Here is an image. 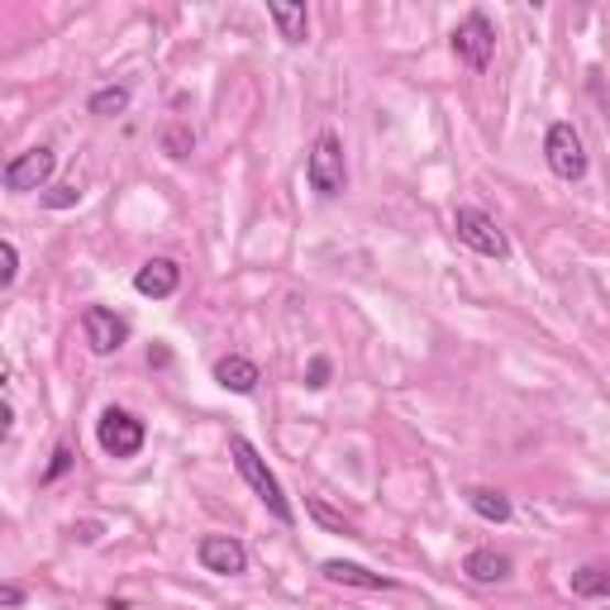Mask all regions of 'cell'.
<instances>
[{
	"mask_svg": "<svg viewBox=\"0 0 610 610\" xmlns=\"http://www.w3.org/2000/svg\"><path fill=\"white\" fill-rule=\"evenodd\" d=\"M215 382H220L225 391H235V396H253L258 382H263V372H258V362H253V358L229 353V358L215 362Z\"/></svg>",
	"mask_w": 610,
	"mask_h": 610,
	"instance_id": "cell-11",
	"label": "cell"
},
{
	"mask_svg": "<svg viewBox=\"0 0 610 610\" xmlns=\"http://www.w3.org/2000/svg\"><path fill=\"white\" fill-rule=\"evenodd\" d=\"M462 573H468L472 582L491 587V582H505V577H511V558L497 554V548H472V554L462 558Z\"/></svg>",
	"mask_w": 610,
	"mask_h": 610,
	"instance_id": "cell-14",
	"label": "cell"
},
{
	"mask_svg": "<svg viewBox=\"0 0 610 610\" xmlns=\"http://www.w3.org/2000/svg\"><path fill=\"white\" fill-rule=\"evenodd\" d=\"M573 591L587 601H601L610 597V568H601V563H591V568H577L573 573Z\"/></svg>",
	"mask_w": 610,
	"mask_h": 610,
	"instance_id": "cell-16",
	"label": "cell"
},
{
	"mask_svg": "<svg viewBox=\"0 0 610 610\" xmlns=\"http://www.w3.org/2000/svg\"><path fill=\"white\" fill-rule=\"evenodd\" d=\"M0 258H6V268H0V286H14V277H20V249H14V239L0 243Z\"/></svg>",
	"mask_w": 610,
	"mask_h": 610,
	"instance_id": "cell-20",
	"label": "cell"
},
{
	"mask_svg": "<svg viewBox=\"0 0 610 610\" xmlns=\"http://www.w3.org/2000/svg\"><path fill=\"white\" fill-rule=\"evenodd\" d=\"M177 286H182V268L172 263V258H153V263H143L134 272V292L139 296L167 301V296H177Z\"/></svg>",
	"mask_w": 610,
	"mask_h": 610,
	"instance_id": "cell-10",
	"label": "cell"
},
{
	"mask_svg": "<svg viewBox=\"0 0 610 610\" xmlns=\"http://www.w3.org/2000/svg\"><path fill=\"white\" fill-rule=\"evenodd\" d=\"M319 573H325L329 582H339V587H362V591H386V587H396L391 577L368 573V568H358V563H344V558H329Z\"/></svg>",
	"mask_w": 610,
	"mask_h": 610,
	"instance_id": "cell-13",
	"label": "cell"
},
{
	"mask_svg": "<svg viewBox=\"0 0 610 610\" xmlns=\"http://www.w3.org/2000/svg\"><path fill=\"white\" fill-rule=\"evenodd\" d=\"M305 182H311V192L325 196V200L344 196V186H348V163H344V143H339V134H329V129H325V134L315 139L311 157H305Z\"/></svg>",
	"mask_w": 610,
	"mask_h": 610,
	"instance_id": "cell-2",
	"label": "cell"
},
{
	"mask_svg": "<svg viewBox=\"0 0 610 610\" xmlns=\"http://www.w3.org/2000/svg\"><path fill=\"white\" fill-rule=\"evenodd\" d=\"M53 172H57V153H53V149H29V153H14L10 163H6V192H10V196L43 192Z\"/></svg>",
	"mask_w": 610,
	"mask_h": 610,
	"instance_id": "cell-6",
	"label": "cell"
},
{
	"mask_svg": "<svg viewBox=\"0 0 610 610\" xmlns=\"http://www.w3.org/2000/svg\"><path fill=\"white\" fill-rule=\"evenodd\" d=\"M468 505H472V515L487 520V525H505V520H511V501H505V491H497V487H472Z\"/></svg>",
	"mask_w": 610,
	"mask_h": 610,
	"instance_id": "cell-15",
	"label": "cell"
},
{
	"mask_svg": "<svg viewBox=\"0 0 610 610\" xmlns=\"http://www.w3.org/2000/svg\"><path fill=\"white\" fill-rule=\"evenodd\" d=\"M192 134H186V129H167V153L172 157H186V153H192Z\"/></svg>",
	"mask_w": 610,
	"mask_h": 610,
	"instance_id": "cell-23",
	"label": "cell"
},
{
	"mask_svg": "<svg viewBox=\"0 0 610 610\" xmlns=\"http://www.w3.org/2000/svg\"><path fill=\"white\" fill-rule=\"evenodd\" d=\"M348 610H358V606H348Z\"/></svg>",
	"mask_w": 610,
	"mask_h": 610,
	"instance_id": "cell-25",
	"label": "cell"
},
{
	"mask_svg": "<svg viewBox=\"0 0 610 610\" xmlns=\"http://www.w3.org/2000/svg\"><path fill=\"white\" fill-rule=\"evenodd\" d=\"M544 157H548V172H554V177H563V182H582V177H587L582 134H577L568 120L548 124V134H544Z\"/></svg>",
	"mask_w": 610,
	"mask_h": 610,
	"instance_id": "cell-4",
	"label": "cell"
},
{
	"mask_svg": "<svg viewBox=\"0 0 610 610\" xmlns=\"http://www.w3.org/2000/svg\"><path fill=\"white\" fill-rule=\"evenodd\" d=\"M454 53H458V63H468L472 72L491 67V57H497V29H491V20L482 10H472V14H462V20H458Z\"/></svg>",
	"mask_w": 610,
	"mask_h": 610,
	"instance_id": "cell-5",
	"label": "cell"
},
{
	"mask_svg": "<svg viewBox=\"0 0 610 610\" xmlns=\"http://www.w3.org/2000/svg\"><path fill=\"white\" fill-rule=\"evenodd\" d=\"M196 558H200V568L215 573V577L249 573V548H243L235 534H206V540L196 544Z\"/></svg>",
	"mask_w": 610,
	"mask_h": 610,
	"instance_id": "cell-8",
	"label": "cell"
},
{
	"mask_svg": "<svg viewBox=\"0 0 610 610\" xmlns=\"http://www.w3.org/2000/svg\"><path fill=\"white\" fill-rule=\"evenodd\" d=\"M454 235H458V243H468V249L482 253V258H497V263H505V258H511V239H505V229L491 220L487 210L458 206L454 210Z\"/></svg>",
	"mask_w": 610,
	"mask_h": 610,
	"instance_id": "cell-3",
	"label": "cell"
},
{
	"mask_svg": "<svg viewBox=\"0 0 610 610\" xmlns=\"http://www.w3.org/2000/svg\"><path fill=\"white\" fill-rule=\"evenodd\" d=\"M0 606H6V610H14V606H24V587H14V582H6V587H0Z\"/></svg>",
	"mask_w": 610,
	"mask_h": 610,
	"instance_id": "cell-24",
	"label": "cell"
},
{
	"mask_svg": "<svg viewBox=\"0 0 610 610\" xmlns=\"http://www.w3.org/2000/svg\"><path fill=\"white\" fill-rule=\"evenodd\" d=\"M96 439H100V448H106L110 458H134L143 448V439H149V429H143L139 415L115 411V405H110V411L100 415V425H96Z\"/></svg>",
	"mask_w": 610,
	"mask_h": 610,
	"instance_id": "cell-7",
	"label": "cell"
},
{
	"mask_svg": "<svg viewBox=\"0 0 610 610\" xmlns=\"http://www.w3.org/2000/svg\"><path fill=\"white\" fill-rule=\"evenodd\" d=\"M268 20L277 24L286 48H301V43L311 39V14H305V6H292V0H268Z\"/></svg>",
	"mask_w": 610,
	"mask_h": 610,
	"instance_id": "cell-12",
	"label": "cell"
},
{
	"mask_svg": "<svg viewBox=\"0 0 610 610\" xmlns=\"http://www.w3.org/2000/svg\"><path fill=\"white\" fill-rule=\"evenodd\" d=\"M72 468V448H53V462H48V472H43V482H57Z\"/></svg>",
	"mask_w": 610,
	"mask_h": 610,
	"instance_id": "cell-22",
	"label": "cell"
},
{
	"mask_svg": "<svg viewBox=\"0 0 610 610\" xmlns=\"http://www.w3.org/2000/svg\"><path fill=\"white\" fill-rule=\"evenodd\" d=\"M305 386H329V358H311V368H305Z\"/></svg>",
	"mask_w": 610,
	"mask_h": 610,
	"instance_id": "cell-21",
	"label": "cell"
},
{
	"mask_svg": "<svg viewBox=\"0 0 610 610\" xmlns=\"http://www.w3.org/2000/svg\"><path fill=\"white\" fill-rule=\"evenodd\" d=\"M81 334L86 344H91V353H120V348L129 344V325L115 311H106V305H86L81 311Z\"/></svg>",
	"mask_w": 610,
	"mask_h": 610,
	"instance_id": "cell-9",
	"label": "cell"
},
{
	"mask_svg": "<svg viewBox=\"0 0 610 610\" xmlns=\"http://www.w3.org/2000/svg\"><path fill=\"white\" fill-rule=\"evenodd\" d=\"M86 110L96 115V120H115V115L129 110V86H100V91L86 100Z\"/></svg>",
	"mask_w": 610,
	"mask_h": 610,
	"instance_id": "cell-17",
	"label": "cell"
},
{
	"mask_svg": "<svg viewBox=\"0 0 610 610\" xmlns=\"http://www.w3.org/2000/svg\"><path fill=\"white\" fill-rule=\"evenodd\" d=\"M229 458H235V468H239V477L253 487V497L268 505V515L277 520V525H296V511H292V501H286V491H282V482L272 477V468H268V458L258 454V448L243 439V434H229Z\"/></svg>",
	"mask_w": 610,
	"mask_h": 610,
	"instance_id": "cell-1",
	"label": "cell"
},
{
	"mask_svg": "<svg viewBox=\"0 0 610 610\" xmlns=\"http://www.w3.org/2000/svg\"><path fill=\"white\" fill-rule=\"evenodd\" d=\"M311 515H315V520H319V525H325V530H334V534H358V530H353V525H348V520H344V515H334V511H329V505H325V501H311Z\"/></svg>",
	"mask_w": 610,
	"mask_h": 610,
	"instance_id": "cell-19",
	"label": "cell"
},
{
	"mask_svg": "<svg viewBox=\"0 0 610 610\" xmlns=\"http://www.w3.org/2000/svg\"><path fill=\"white\" fill-rule=\"evenodd\" d=\"M77 200H81L77 182H63V186H48V192H43V206L48 210H67V206H77Z\"/></svg>",
	"mask_w": 610,
	"mask_h": 610,
	"instance_id": "cell-18",
	"label": "cell"
}]
</instances>
